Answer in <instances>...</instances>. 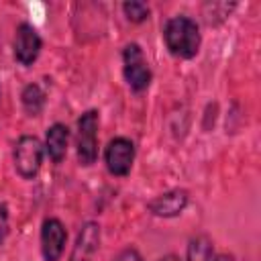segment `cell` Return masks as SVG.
Returning a JSON list of instances; mask_svg holds the SVG:
<instances>
[{
    "mask_svg": "<svg viewBox=\"0 0 261 261\" xmlns=\"http://www.w3.org/2000/svg\"><path fill=\"white\" fill-rule=\"evenodd\" d=\"M65 243H67L65 224L55 216L45 218L41 224V255H43V259L45 261H61Z\"/></svg>",
    "mask_w": 261,
    "mask_h": 261,
    "instance_id": "52a82bcc",
    "label": "cell"
},
{
    "mask_svg": "<svg viewBox=\"0 0 261 261\" xmlns=\"http://www.w3.org/2000/svg\"><path fill=\"white\" fill-rule=\"evenodd\" d=\"M67 145H69V128L63 122H53L45 133V141H43L45 155L53 163H61L67 155Z\"/></svg>",
    "mask_w": 261,
    "mask_h": 261,
    "instance_id": "30bf717a",
    "label": "cell"
},
{
    "mask_svg": "<svg viewBox=\"0 0 261 261\" xmlns=\"http://www.w3.org/2000/svg\"><path fill=\"white\" fill-rule=\"evenodd\" d=\"M45 102H47V96L43 92V88L39 84H27L20 92V104H22V110L29 114V116H39L45 108Z\"/></svg>",
    "mask_w": 261,
    "mask_h": 261,
    "instance_id": "8fae6325",
    "label": "cell"
},
{
    "mask_svg": "<svg viewBox=\"0 0 261 261\" xmlns=\"http://www.w3.org/2000/svg\"><path fill=\"white\" fill-rule=\"evenodd\" d=\"M41 49H43V41H41L39 31L31 22H20L14 31V41H12L14 61L29 67L39 59Z\"/></svg>",
    "mask_w": 261,
    "mask_h": 261,
    "instance_id": "8992f818",
    "label": "cell"
},
{
    "mask_svg": "<svg viewBox=\"0 0 261 261\" xmlns=\"http://www.w3.org/2000/svg\"><path fill=\"white\" fill-rule=\"evenodd\" d=\"M112 261H143V255L139 253V249L137 247H124V249H120L116 255H114V259Z\"/></svg>",
    "mask_w": 261,
    "mask_h": 261,
    "instance_id": "5bb4252c",
    "label": "cell"
},
{
    "mask_svg": "<svg viewBox=\"0 0 261 261\" xmlns=\"http://www.w3.org/2000/svg\"><path fill=\"white\" fill-rule=\"evenodd\" d=\"M122 75L133 92H145L153 80L151 65L139 43H128L122 49Z\"/></svg>",
    "mask_w": 261,
    "mask_h": 261,
    "instance_id": "277c9868",
    "label": "cell"
},
{
    "mask_svg": "<svg viewBox=\"0 0 261 261\" xmlns=\"http://www.w3.org/2000/svg\"><path fill=\"white\" fill-rule=\"evenodd\" d=\"M157 261H181L177 255H173V253H167V255H163L161 259H157Z\"/></svg>",
    "mask_w": 261,
    "mask_h": 261,
    "instance_id": "e0dca14e",
    "label": "cell"
},
{
    "mask_svg": "<svg viewBox=\"0 0 261 261\" xmlns=\"http://www.w3.org/2000/svg\"><path fill=\"white\" fill-rule=\"evenodd\" d=\"M212 259H214V245L210 237L196 234L188 241L184 261H212Z\"/></svg>",
    "mask_w": 261,
    "mask_h": 261,
    "instance_id": "7c38bea8",
    "label": "cell"
},
{
    "mask_svg": "<svg viewBox=\"0 0 261 261\" xmlns=\"http://www.w3.org/2000/svg\"><path fill=\"white\" fill-rule=\"evenodd\" d=\"M10 230V214H8V206L4 202H0V243H4V239L8 237Z\"/></svg>",
    "mask_w": 261,
    "mask_h": 261,
    "instance_id": "9a60e30c",
    "label": "cell"
},
{
    "mask_svg": "<svg viewBox=\"0 0 261 261\" xmlns=\"http://www.w3.org/2000/svg\"><path fill=\"white\" fill-rule=\"evenodd\" d=\"M212 261H234V257L232 255H228V253H220V255H214V259Z\"/></svg>",
    "mask_w": 261,
    "mask_h": 261,
    "instance_id": "2e32d148",
    "label": "cell"
},
{
    "mask_svg": "<svg viewBox=\"0 0 261 261\" xmlns=\"http://www.w3.org/2000/svg\"><path fill=\"white\" fill-rule=\"evenodd\" d=\"M188 204H190L188 190L173 188V190H167V192L155 196L153 200H149L147 210L157 218H175L188 208Z\"/></svg>",
    "mask_w": 261,
    "mask_h": 261,
    "instance_id": "9c48e42d",
    "label": "cell"
},
{
    "mask_svg": "<svg viewBox=\"0 0 261 261\" xmlns=\"http://www.w3.org/2000/svg\"><path fill=\"white\" fill-rule=\"evenodd\" d=\"M100 239H102L100 224L96 220H86L75 234L67 261H94V255L98 253L100 247Z\"/></svg>",
    "mask_w": 261,
    "mask_h": 261,
    "instance_id": "ba28073f",
    "label": "cell"
},
{
    "mask_svg": "<svg viewBox=\"0 0 261 261\" xmlns=\"http://www.w3.org/2000/svg\"><path fill=\"white\" fill-rule=\"evenodd\" d=\"M45 159L43 141L35 135H22L12 151L14 169L22 179H35Z\"/></svg>",
    "mask_w": 261,
    "mask_h": 261,
    "instance_id": "3957f363",
    "label": "cell"
},
{
    "mask_svg": "<svg viewBox=\"0 0 261 261\" xmlns=\"http://www.w3.org/2000/svg\"><path fill=\"white\" fill-rule=\"evenodd\" d=\"M135 163V143L128 137H114L104 147V165L110 175L126 177Z\"/></svg>",
    "mask_w": 261,
    "mask_h": 261,
    "instance_id": "5b68a950",
    "label": "cell"
},
{
    "mask_svg": "<svg viewBox=\"0 0 261 261\" xmlns=\"http://www.w3.org/2000/svg\"><path fill=\"white\" fill-rule=\"evenodd\" d=\"M98 126H100V112L86 110L77 118L75 128V155L80 165L90 167L98 159Z\"/></svg>",
    "mask_w": 261,
    "mask_h": 261,
    "instance_id": "7a4b0ae2",
    "label": "cell"
},
{
    "mask_svg": "<svg viewBox=\"0 0 261 261\" xmlns=\"http://www.w3.org/2000/svg\"><path fill=\"white\" fill-rule=\"evenodd\" d=\"M163 41H165L167 51L173 57L192 59L198 55L200 45H202L200 27L194 18L186 14L171 16L163 27Z\"/></svg>",
    "mask_w": 261,
    "mask_h": 261,
    "instance_id": "6da1fadb",
    "label": "cell"
},
{
    "mask_svg": "<svg viewBox=\"0 0 261 261\" xmlns=\"http://www.w3.org/2000/svg\"><path fill=\"white\" fill-rule=\"evenodd\" d=\"M122 12H124V16H126L130 22L141 24V22H145V20L149 18L151 8H149V4H145V2L130 0V2H124V4H122Z\"/></svg>",
    "mask_w": 261,
    "mask_h": 261,
    "instance_id": "4fadbf2b",
    "label": "cell"
}]
</instances>
